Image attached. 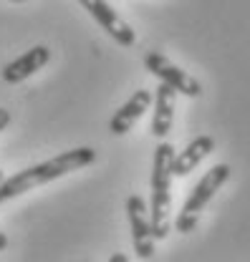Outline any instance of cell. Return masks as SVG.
<instances>
[{"mask_svg": "<svg viewBox=\"0 0 250 262\" xmlns=\"http://www.w3.org/2000/svg\"><path fill=\"white\" fill-rule=\"evenodd\" d=\"M96 162V151L91 146H79V149H71V151H63L59 157L48 159L43 164H35V166H28L8 179L0 182V204H5L8 199H15V196L26 194L35 187H43L53 179H61L71 171H79L84 166Z\"/></svg>", "mask_w": 250, "mask_h": 262, "instance_id": "obj_1", "label": "cell"}, {"mask_svg": "<svg viewBox=\"0 0 250 262\" xmlns=\"http://www.w3.org/2000/svg\"><path fill=\"white\" fill-rule=\"evenodd\" d=\"M172 164H175V146L162 141L155 149L152 162V199H149V227L155 239H164L169 234V207H172Z\"/></svg>", "mask_w": 250, "mask_h": 262, "instance_id": "obj_2", "label": "cell"}, {"mask_svg": "<svg viewBox=\"0 0 250 262\" xmlns=\"http://www.w3.org/2000/svg\"><path fill=\"white\" fill-rule=\"evenodd\" d=\"M227 179H230V166H227V164H215L210 171H205V177L195 184V189L189 192L187 202L182 204V212L177 214V222H175L177 232L189 234L192 229L197 227L200 212L210 204V199L218 194V189Z\"/></svg>", "mask_w": 250, "mask_h": 262, "instance_id": "obj_3", "label": "cell"}, {"mask_svg": "<svg viewBox=\"0 0 250 262\" xmlns=\"http://www.w3.org/2000/svg\"><path fill=\"white\" fill-rule=\"evenodd\" d=\"M144 66H147L149 73H155L162 83H167V86H169L172 91H177V94H185V96H189V98H197L202 94V86H200L197 78H192L187 71H182L180 66H175L169 58H164V56L157 53V51L144 56Z\"/></svg>", "mask_w": 250, "mask_h": 262, "instance_id": "obj_4", "label": "cell"}, {"mask_svg": "<svg viewBox=\"0 0 250 262\" xmlns=\"http://www.w3.org/2000/svg\"><path fill=\"white\" fill-rule=\"evenodd\" d=\"M126 217H129V229H131V242H134L137 257L149 260L155 255V234H152L149 217H147V202L142 196L131 194L126 199Z\"/></svg>", "mask_w": 250, "mask_h": 262, "instance_id": "obj_5", "label": "cell"}, {"mask_svg": "<svg viewBox=\"0 0 250 262\" xmlns=\"http://www.w3.org/2000/svg\"><path fill=\"white\" fill-rule=\"evenodd\" d=\"M79 3L91 13V18H94L96 23L109 33L119 46H126V48H129V46H134L137 35H134V31H131V26L124 23V20L114 13V8H111L106 0H79Z\"/></svg>", "mask_w": 250, "mask_h": 262, "instance_id": "obj_6", "label": "cell"}, {"mask_svg": "<svg viewBox=\"0 0 250 262\" xmlns=\"http://www.w3.org/2000/svg\"><path fill=\"white\" fill-rule=\"evenodd\" d=\"M152 101L155 96L147 91V89H139V91H134L126 103H122V108L111 116V121H109V131L111 134H117V136H122L126 131L131 129L147 111H149V106H152Z\"/></svg>", "mask_w": 250, "mask_h": 262, "instance_id": "obj_7", "label": "cell"}, {"mask_svg": "<svg viewBox=\"0 0 250 262\" xmlns=\"http://www.w3.org/2000/svg\"><path fill=\"white\" fill-rule=\"evenodd\" d=\"M48 61H51V51L46 46H35V48L26 51L23 56H18L15 61H10L3 68V81L5 83H21L28 76H33L35 71H41Z\"/></svg>", "mask_w": 250, "mask_h": 262, "instance_id": "obj_8", "label": "cell"}, {"mask_svg": "<svg viewBox=\"0 0 250 262\" xmlns=\"http://www.w3.org/2000/svg\"><path fill=\"white\" fill-rule=\"evenodd\" d=\"M215 149V139L213 136H197L195 141H189L185 151L175 154V164H172V174L175 177H187L189 171L202 162L205 157H210Z\"/></svg>", "mask_w": 250, "mask_h": 262, "instance_id": "obj_9", "label": "cell"}, {"mask_svg": "<svg viewBox=\"0 0 250 262\" xmlns=\"http://www.w3.org/2000/svg\"><path fill=\"white\" fill-rule=\"evenodd\" d=\"M175 96L177 91H172L167 83H159L155 91V116H152V134L157 139H164L172 131V119H175Z\"/></svg>", "mask_w": 250, "mask_h": 262, "instance_id": "obj_10", "label": "cell"}, {"mask_svg": "<svg viewBox=\"0 0 250 262\" xmlns=\"http://www.w3.org/2000/svg\"><path fill=\"white\" fill-rule=\"evenodd\" d=\"M8 124H10V111L8 108H0V131L5 129Z\"/></svg>", "mask_w": 250, "mask_h": 262, "instance_id": "obj_11", "label": "cell"}, {"mask_svg": "<svg viewBox=\"0 0 250 262\" xmlns=\"http://www.w3.org/2000/svg\"><path fill=\"white\" fill-rule=\"evenodd\" d=\"M109 262H129V257H126L124 252H114V255L109 257Z\"/></svg>", "mask_w": 250, "mask_h": 262, "instance_id": "obj_12", "label": "cell"}, {"mask_svg": "<svg viewBox=\"0 0 250 262\" xmlns=\"http://www.w3.org/2000/svg\"><path fill=\"white\" fill-rule=\"evenodd\" d=\"M5 247H8V237L0 232V250H5Z\"/></svg>", "mask_w": 250, "mask_h": 262, "instance_id": "obj_13", "label": "cell"}, {"mask_svg": "<svg viewBox=\"0 0 250 262\" xmlns=\"http://www.w3.org/2000/svg\"><path fill=\"white\" fill-rule=\"evenodd\" d=\"M10 3H23V0H10Z\"/></svg>", "mask_w": 250, "mask_h": 262, "instance_id": "obj_14", "label": "cell"}, {"mask_svg": "<svg viewBox=\"0 0 250 262\" xmlns=\"http://www.w3.org/2000/svg\"><path fill=\"white\" fill-rule=\"evenodd\" d=\"M3 179H5V177H3V171H0V182H3Z\"/></svg>", "mask_w": 250, "mask_h": 262, "instance_id": "obj_15", "label": "cell"}]
</instances>
